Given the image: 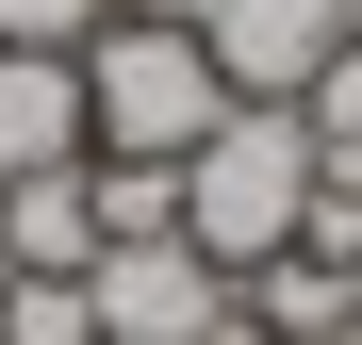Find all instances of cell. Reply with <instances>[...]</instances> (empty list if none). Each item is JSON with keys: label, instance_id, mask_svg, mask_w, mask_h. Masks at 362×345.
Segmentation results:
<instances>
[{"label": "cell", "instance_id": "10", "mask_svg": "<svg viewBox=\"0 0 362 345\" xmlns=\"http://www.w3.org/2000/svg\"><path fill=\"white\" fill-rule=\"evenodd\" d=\"M115 0H0V49H83Z\"/></svg>", "mask_w": 362, "mask_h": 345}, {"label": "cell", "instance_id": "2", "mask_svg": "<svg viewBox=\"0 0 362 345\" xmlns=\"http://www.w3.org/2000/svg\"><path fill=\"white\" fill-rule=\"evenodd\" d=\"M313 181H329L313 132H296L280 99H230V115H214V148L181 164V247L247 279V263H280L296 230H313Z\"/></svg>", "mask_w": 362, "mask_h": 345}, {"label": "cell", "instance_id": "14", "mask_svg": "<svg viewBox=\"0 0 362 345\" xmlns=\"http://www.w3.org/2000/svg\"><path fill=\"white\" fill-rule=\"evenodd\" d=\"M329 345H362V329H329Z\"/></svg>", "mask_w": 362, "mask_h": 345}, {"label": "cell", "instance_id": "1", "mask_svg": "<svg viewBox=\"0 0 362 345\" xmlns=\"http://www.w3.org/2000/svg\"><path fill=\"white\" fill-rule=\"evenodd\" d=\"M214 115H230V83L181 17H99L83 33V164H165L181 181L214 148Z\"/></svg>", "mask_w": 362, "mask_h": 345}, {"label": "cell", "instance_id": "9", "mask_svg": "<svg viewBox=\"0 0 362 345\" xmlns=\"http://www.w3.org/2000/svg\"><path fill=\"white\" fill-rule=\"evenodd\" d=\"M0 345H99L83 279H0Z\"/></svg>", "mask_w": 362, "mask_h": 345}, {"label": "cell", "instance_id": "12", "mask_svg": "<svg viewBox=\"0 0 362 345\" xmlns=\"http://www.w3.org/2000/svg\"><path fill=\"white\" fill-rule=\"evenodd\" d=\"M198 345H264V329H247V313H230V329H198Z\"/></svg>", "mask_w": 362, "mask_h": 345}, {"label": "cell", "instance_id": "8", "mask_svg": "<svg viewBox=\"0 0 362 345\" xmlns=\"http://www.w3.org/2000/svg\"><path fill=\"white\" fill-rule=\"evenodd\" d=\"M296 132H313V164H329V181H362V33H346L329 66H313V99H296Z\"/></svg>", "mask_w": 362, "mask_h": 345}, {"label": "cell", "instance_id": "4", "mask_svg": "<svg viewBox=\"0 0 362 345\" xmlns=\"http://www.w3.org/2000/svg\"><path fill=\"white\" fill-rule=\"evenodd\" d=\"M198 49H214L230 99H280V115H296V99H313V66L346 49V17H329V0H214Z\"/></svg>", "mask_w": 362, "mask_h": 345}, {"label": "cell", "instance_id": "13", "mask_svg": "<svg viewBox=\"0 0 362 345\" xmlns=\"http://www.w3.org/2000/svg\"><path fill=\"white\" fill-rule=\"evenodd\" d=\"M329 17H346V33H362V0H329Z\"/></svg>", "mask_w": 362, "mask_h": 345}, {"label": "cell", "instance_id": "7", "mask_svg": "<svg viewBox=\"0 0 362 345\" xmlns=\"http://www.w3.org/2000/svg\"><path fill=\"white\" fill-rule=\"evenodd\" d=\"M230 313H247L264 345H329V329H362V279H346V263H313V247H280V263L230 279Z\"/></svg>", "mask_w": 362, "mask_h": 345}, {"label": "cell", "instance_id": "11", "mask_svg": "<svg viewBox=\"0 0 362 345\" xmlns=\"http://www.w3.org/2000/svg\"><path fill=\"white\" fill-rule=\"evenodd\" d=\"M115 17H181V33H198V17H214V0H115Z\"/></svg>", "mask_w": 362, "mask_h": 345}, {"label": "cell", "instance_id": "6", "mask_svg": "<svg viewBox=\"0 0 362 345\" xmlns=\"http://www.w3.org/2000/svg\"><path fill=\"white\" fill-rule=\"evenodd\" d=\"M83 164V49H0V181Z\"/></svg>", "mask_w": 362, "mask_h": 345}, {"label": "cell", "instance_id": "5", "mask_svg": "<svg viewBox=\"0 0 362 345\" xmlns=\"http://www.w3.org/2000/svg\"><path fill=\"white\" fill-rule=\"evenodd\" d=\"M99 263V164H17L0 181V279H83Z\"/></svg>", "mask_w": 362, "mask_h": 345}, {"label": "cell", "instance_id": "3", "mask_svg": "<svg viewBox=\"0 0 362 345\" xmlns=\"http://www.w3.org/2000/svg\"><path fill=\"white\" fill-rule=\"evenodd\" d=\"M83 313H99V345H198V329H230V263H198L181 230H115L83 263Z\"/></svg>", "mask_w": 362, "mask_h": 345}]
</instances>
